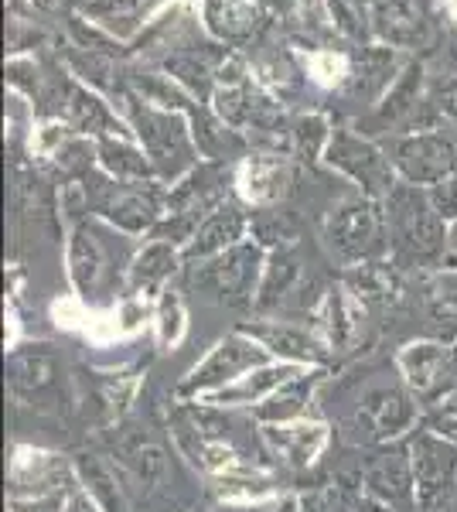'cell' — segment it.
<instances>
[{
	"mask_svg": "<svg viewBox=\"0 0 457 512\" xmlns=\"http://www.w3.org/2000/svg\"><path fill=\"white\" fill-rule=\"evenodd\" d=\"M127 233L113 229L103 219H82L72 226L69 246H65V263H69V280L76 287L79 301L106 304L120 284H127L134 253L123 239Z\"/></svg>",
	"mask_w": 457,
	"mask_h": 512,
	"instance_id": "1",
	"label": "cell"
},
{
	"mask_svg": "<svg viewBox=\"0 0 457 512\" xmlns=\"http://www.w3.org/2000/svg\"><path fill=\"white\" fill-rule=\"evenodd\" d=\"M382 209H386L389 253L396 267H434L451 246V226L437 216L427 188L400 181L382 198Z\"/></svg>",
	"mask_w": 457,
	"mask_h": 512,
	"instance_id": "2",
	"label": "cell"
},
{
	"mask_svg": "<svg viewBox=\"0 0 457 512\" xmlns=\"http://www.w3.org/2000/svg\"><path fill=\"white\" fill-rule=\"evenodd\" d=\"M120 110H123V120L134 130V140L144 147L147 158H151L157 181L174 185V181L185 178L198 164V144H195V134H191L188 113L164 110V106L147 103L134 89L123 93Z\"/></svg>",
	"mask_w": 457,
	"mask_h": 512,
	"instance_id": "3",
	"label": "cell"
},
{
	"mask_svg": "<svg viewBox=\"0 0 457 512\" xmlns=\"http://www.w3.org/2000/svg\"><path fill=\"white\" fill-rule=\"evenodd\" d=\"M263 270H267V250L253 239L232 246V250L209 256L202 263H188L185 284L205 301L219 304V308H256V294L263 284Z\"/></svg>",
	"mask_w": 457,
	"mask_h": 512,
	"instance_id": "4",
	"label": "cell"
},
{
	"mask_svg": "<svg viewBox=\"0 0 457 512\" xmlns=\"http://www.w3.org/2000/svg\"><path fill=\"white\" fill-rule=\"evenodd\" d=\"M89 209L96 219L110 222L127 236H151L168 212V188L164 181H113L106 171H89L86 178Z\"/></svg>",
	"mask_w": 457,
	"mask_h": 512,
	"instance_id": "5",
	"label": "cell"
},
{
	"mask_svg": "<svg viewBox=\"0 0 457 512\" xmlns=\"http://www.w3.org/2000/svg\"><path fill=\"white\" fill-rule=\"evenodd\" d=\"M321 239L338 263L345 267H362L389 256V229L386 209L379 198L355 195L328 212L321 226Z\"/></svg>",
	"mask_w": 457,
	"mask_h": 512,
	"instance_id": "6",
	"label": "cell"
},
{
	"mask_svg": "<svg viewBox=\"0 0 457 512\" xmlns=\"http://www.w3.org/2000/svg\"><path fill=\"white\" fill-rule=\"evenodd\" d=\"M417 396L403 383H376L355 400L342 420V434L352 444H389L403 434L417 431Z\"/></svg>",
	"mask_w": 457,
	"mask_h": 512,
	"instance_id": "7",
	"label": "cell"
},
{
	"mask_svg": "<svg viewBox=\"0 0 457 512\" xmlns=\"http://www.w3.org/2000/svg\"><path fill=\"white\" fill-rule=\"evenodd\" d=\"M331 287H324L318 274L304 267L297 246H280L267 256L263 284L256 294V311L260 315H314Z\"/></svg>",
	"mask_w": 457,
	"mask_h": 512,
	"instance_id": "8",
	"label": "cell"
},
{
	"mask_svg": "<svg viewBox=\"0 0 457 512\" xmlns=\"http://www.w3.org/2000/svg\"><path fill=\"white\" fill-rule=\"evenodd\" d=\"M324 164L352 181V185L359 188V195L379 198V202L393 192L396 185H400V175H396L386 147L376 144L372 137L359 134V130H352V127L331 130L328 151H324Z\"/></svg>",
	"mask_w": 457,
	"mask_h": 512,
	"instance_id": "9",
	"label": "cell"
},
{
	"mask_svg": "<svg viewBox=\"0 0 457 512\" xmlns=\"http://www.w3.org/2000/svg\"><path fill=\"white\" fill-rule=\"evenodd\" d=\"M413 461V495L417 506L440 512L457 506V444L434 434L430 427H417L406 441Z\"/></svg>",
	"mask_w": 457,
	"mask_h": 512,
	"instance_id": "10",
	"label": "cell"
},
{
	"mask_svg": "<svg viewBox=\"0 0 457 512\" xmlns=\"http://www.w3.org/2000/svg\"><path fill=\"white\" fill-rule=\"evenodd\" d=\"M270 362H277V359H273V355L263 349L256 338H249L246 332H232V335L222 338V342L215 345V349L205 355V359L198 362L185 379H181L178 396L181 400L209 396L215 390H222V386L236 383V379L256 373V369L270 366Z\"/></svg>",
	"mask_w": 457,
	"mask_h": 512,
	"instance_id": "11",
	"label": "cell"
},
{
	"mask_svg": "<svg viewBox=\"0 0 457 512\" xmlns=\"http://www.w3.org/2000/svg\"><path fill=\"white\" fill-rule=\"evenodd\" d=\"M396 175L406 185L434 188L457 171V144L440 130H410L382 140Z\"/></svg>",
	"mask_w": 457,
	"mask_h": 512,
	"instance_id": "12",
	"label": "cell"
},
{
	"mask_svg": "<svg viewBox=\"0 0 457 512\" xmlns=\"http://www.w3.org/2000/svg\"><path fill=\"white\" fill-rule=\"evenodd\" d=\"M396 369H400L406 390L417 396V403H427V407H437L451 393H457L454 352L444 342H434V338L403 345L396 352Z\"/></svg>",
	"mask_w": 457,
	"mask_h": 512,
	"instance_id": "13",
	"label": "cell"
},
{
	"mask_svg": "<svg viewBox=\"0 0 457 512\" xmlns=\"http://www.w3.org/2000/svg\"><path fill=\"white\" fill-rule=\"evenodd\" d=\"M76 475L103 512H154L157 499L127 468L120 465L116 454H79Z\"/></svg>",
	"mask_w": 457,
	"mask_h": 512,
	"instance_id": "14",
	"label": "cell"
},
{
	"mask_svg": "<svg viewBox=\"0 0 457 512\" xmlns=\"http://www.w3.org/2000/svg\"><path fill=\"white\" fill-rule=\"evenodd\" d=\"M294 181H297V161L290 154L253 151L236 168V192L246 205H256V209L280 205L294 192Z\"/></svg>",
	"mask_w": 457,
	"mask_h": 512,
	"instance_id": "15",
	"label": "cell"
},
{
	"mask_svg": "<svg viewBox=\"0 0 457 512\" xmlns=\"http://www.w3.org/2000/svg\"><path fill=\"white\" fill-rule=\"evenodd\" d=\"M239 332L256 338L277 362H294V366L307 369V366H324L331 359V349L324 345V338L314 328L301 325V321L260 318V321H246Z\"/></svg>",
	"mask_w": 457,
	"mask_h": 512,
	"instance_id": "16",
	"label": "cell"
},
{
	"mask_svg": "<svg viewBox=\"0 0 457 512\" xmlns=\"http://www.w3.org/2000/svg\"><path fill=\"white\" fill-rule=\"evenodd\" d=\"M359 489L382 502L386 509L410 506L417 502L413 495V461L406 444H393V448H379L359 465Z\"/></svg>",
	"mask_w": 457,
	"mask_h": 512,
	"instance_id": "17",
	"label": "cell"
},
{
	"mask_svg": "<svg viewBox=\"0 0 457 512\" xmlns=\"http://www.w3.org/2000/svg\"><path fill=\"white\" fill-rule=\"evenodd\" d=\"M372 38L396 52H417L434 41L427 0H376L372 4Z\"/></svg>",
	"mask_w": 457,
	"mask_h": 512,
	"instance_id": "18",
	"label": "cell"
},
{
	"mask_svg": "<svg viewBox=\"0 0 457 512\" xmlns=\"http://www.w3.org/2000/svg\"><path fill=\"white\" fill-rule=\"evenodd\" d=\"M270 18L267 0H202L205 35L226 48H246L263 35Z\"/></svg>",
	"mask_w": 457,
	"mask_h": 512,
	"instance_id": "19",
	"label": "cell"
},
{
	"mask_svg": "<svg viewBox=\"0 0 457 512\" xmlns=\"http://www.w3.org/2000/svg\"><path fill=\"white\" fill-rule=\"evenodd\" d=\"M406 69L400 52L389 45H362L355 55H348V76L342 82V93L365 103H382V96L393 89Z\"/></svg>",
	"mask_w": 457,
	"mask_h": 512,
	"instance_id": "20",
	"label": "cell"
},
{
	"mask_svg": "<svg viewBox=\"0 0 457 512\" xmlns=\"http://www.w3.org/2000/svg\"><path fill=\"white\" fill-rule=\"evenodd\" d=\"M76 465H65L58 454L18 448V458L11 465V499H31V495H52V492H76L79 485Z\"/></svg>",
	"mask_w": 457,
	"mask_h": 512,
	"instance_id": "21",
	"label": "cell"
},
{
	"mask_svg": "<svg viewBox=\"0 0 457 512\" xmlns=\"http://www.w3.org/2000/svg\"><path fill=\"white\" fill-rule=\"evenodd\" d=\"M168 0H82V18L116 41H137L154 24V14Z\"/></svg>",
	"mask_w": 457,
	"mask_h": 512,
	"instance_id": "22",
	"label": "cell"
},
{
	"mask_svg": "<svg viewBox=\"0 0 457 512\" xmlns=\"http://www.w3.org/2000/svg\"><path fill=\"white\" fill-rule=\"evenodd\" d=\"M246 233H249V216L243 212L239 202H222L219 209L212 212L209 219L198 226V233L191 236V243L181 250L185 256V267L188 263H202L209 256H219L232 250V246L246 243Z\"/></svg>",
	"mask_w": 457,
	"mask_h": 512,
	"instance_id": "23",
	"label": "cell"
},
{
	"mask_svg": "<svg viewBox=\"0 0 457 512\" xmlns=\"http://www.w3.org/2000/svg\"><path fill=\"white\" fill-rule=\"evenodd\" d=\"M328 444V427L318 420H294V424L263 427V448H267L280 465L307 468L318 461V454Z\"/></svg>",
	"mask_w": 457,
	"mask_h": 512,
	"instance_id": "24",
	"label": "cell"
},
{
	"mask_svg": "<svg viewBox=\"0 0 457 512\" xmlns=\"http://www.w3.org/2000/svg\"><path fill=\"white\" fill-rule=\"evenodd\" d=\"M185 267V256H181V246L164 243V239H151L134 253V263H130L127 274V297H151V294H164L161 287Z\"/></svg>",
	"mask_w": 457,
	"mask_h": 512,
	"instance_id": "25",
	"label": "cell"
},
{
	"mask_svg": "<svg viewBox=\"0 0 457 512\" xmlns=\"http://www.w3.org/2000/svg\"><path fill=\"white\" fill-rule=\"evenodd\" d=\"M345 287L352 291L355 301L369 311H393L403 301V280L400 267L389 260L362 263V267H348Z\"/></svg>",
	"mask_w": 457,
	"mask_h": 512,
	"instance_id": "26",
	"label": "cell"
},
{
	"mask_svg": "<svg viewBox=\"0 0 457 512\" xmlns=\"http://www.w3.org/2000/svg\"><path fill=\"white\" fill-rule=\"evenodd\" d=\"M314 332L324 338L331 352H345L348 345L359 335V318H362V304L355 301L348 287H331L328 297L321 301V308L314 311Z\"/></svg>",
	"mask_w": 457,
	"mask_h": 512,
	"instance_id": "27",
	"label": "cell"
},
{
	"mask_svg": "<svg viewBox=\"0 0 457 512\" xmlns=\"http://www.w3.org/2000/svg\"><path fill=\"white\" fill-rule=\"evenodd\" d=\"M301 373H304V366H294V362H270V366L256 369V373H249L243 379H236V383L209 393L205 400H209V407H239V403L256 407V403H263L270 393H277L280 386L290 383V379L301 376Z\"/></svg>",
	"mask_w": 457,
	"mask_h": 512,
	"instance_id": "28",
	"label": "cell"
},
{
	"mask_svg": "<svg viewBox=\"0 0 457 512\" xmlns=\"http://www.w3.org/2000/svg\"><path fill=\"white\" fill-rule=\"evenodd\" d=\"M324 373L321 369H304L301 376H294L290 383L280 386L277 393H270L263 403L253 407V417L263 427L273 424H294V420H307V403H311L314 390L321 386Z\"/></svg>",
	"mask_w": 457,
	"mask_h": 512,
	"instance_id": "29",
	"label": "cell"
},
{
	"mask_svg": "<svg viewBox=\"0 0 457 512\" xmlns=\"http://www.w3.org/2000/svg\"><path fill=\"white\" fill-rule=\"evenodd\" d=\"M116 458H120V465L137 478L140 489H147L154 499L164 492V485L171 482L168 451H164L157 441H151L147 434H137V437H130V441H123L120 451H116Z\"/></svg>",
	"mask_w": 457,
	"mask_h": 512,
	"instance_id": "30",
	"label": "cell"
},
{
	"mask_svg": "<svg viewBox=\"0 0 457 512\" xmlns=\"http://www.w3.org/2000/svg\"><path fill=\"white\" fill-rule=\"evenodd\" d=\"M99 151V171H106L113 181H154L157 171L144 147L130 137H103L96 140Z\"/></svg>",
	"mask_w": 457,
	"mask_h": 512,
	"instance_id": "31",
	"label": "cell"
},
{
	"mask_svg": "<svg viewBox=\"0 0 457 512\" xmlns=\"http://www.w3.org/2000/svg\"><path fill=\"white\" fill-rule=\"evenodd\" d=\"M191 134H195L198 154H202L205 161L226 164V158H236V154L246 147V137L236 134V130H232L229 123L205 103L191 113Z\"/></svg>",
	"mask_w": 457,
	"mask_h": 512,
	"instance_id": "32",
	"label": "cell"
},
{
	"mask_svg": "<svg viewBox=\"0 0 457 512\" xmlns=\"http://www.w3.org/2000/svg\"><path fill=\"white\" fill-rule=\"evenodd\" d=\"M7 369H11V390L18 396H41L45 390H52L58 379V366L52 352H45V345L18 349L7 362Z\"/></svg>",
	"mask_w": 457,
	"mask_h": 512,
	"instance_id": "33",
	"label": "cell"
},
{
	"mask_svg": "<svg viewBox=\"0 0 457 512\" xmlns=\"http://www.w3.org/2000/svg\"><path fill=\"white\" fill-rule=\"evenodd\" d=\"M423 62H406V69L400 72V79L393 82L386 96L379 103V120L382 127L389 123H400V127L410 130V120L417 117V106L423 103Z\"/></svg>",
	"mask_w": 457,
	"mask_h": 512,
	"instance_id": "34",
	"label": "cell"
},
{
	"mask_svg": "<svg viewBox=\"0 0 457 512\" xmlns=\"http://www.w3.org/2000/svg\"><path fill=\"white\" fill-rule=\"evenodd\" d=\"M427 335L444 345L457 342V274L427 287Z\"/></svg>",
	"mask_w": 457,
	"mask_h": 512,
	"instance_id": "35",
	"label": "cell"
},
{
	"mask_svg": "<svg viewBox=\"0 0 457 512\" xmlns=\"http://www.w3.org/2000/svg\"><path fill=\"white\" fill-rule=\"evenodd\" d=\"M331 123L324 113H301V117L290 120V158L297 164H318L328 151L331 140Z\"/></svg>",
	"mask_w": 457,
	"mask_h": 512,
	"instance_id": "36",
	"label": "cell"
},
{
	"mask_svg": "<svg viewBox=\"0 0 457 512\" xmlns=\"http://www.w3.org/2000/svg\"><path fill=\"white\" fill-rule=\"evenodd\" d=\"M338 35L352 41L372 38V0H324Z\"/></svg>",
	"mask_w": 457,
	"mask_h": 512,
	"instance_id": "37",
	"label": "cell"
},
{
	"mask_svg": "<svg viewBox=\"0 0 457 512\" xmlns=\"http://www.w3.org/2000/svg\"><path fill=\"white\" fill-rule=\"evenodd\" d=\"M185 328V301H181L178 291H164L161 301H157V342H161V349H174L181 342V335H185Z\"/></svg>",
	"mask_w": 457,
	"mask_h": 512,
	"instance_id": "38",
	"label": "cell"
},
{
	"mask_svg": "<svg viewBox=\"0 0 457 512\" xmlns=\"http://www.w3.org/2000/svg\"><path fill=\"white\" fill-rule=\"evenodd\" d=\"M321 512H386V506L372 499V495H365L362 489L342 485V489L328 492V502L321 506Z\"/></svg>",
	"mask_w": 457,
	"mask_h": 512,
	"instance_id": "39",
	"label": "cell"
},
{
	"mask_svg": "<svg viewBox=\"0 0 457 512\" xmlns=\"http://www.w3.org/2000/svg\"><path fill=\"white\" fill-rule=\"evenodd\" d=\"M423 427H430L434 434L447 437V441L457 444V393H451L444 403H437V407H430Z\"/></svg>",
	"mask_w": 457,
	"mask_h": 512,
	"instance_id": "40",
	"label": "cell"
},
{
	"mask_svg": "<svg viewBox=\"0 0 457 512\" xmlns=\"http://www.w3.org/2000/svg\"><path fill=\"white\" fill-rule=\"evenodd\" d=\"M427 195H430V202H434L437 216L444 219L447 226H454V222H457V171L451 178L440 181V185L427 188Z\"/></svg>",
	"mask_w": 457,
	"mask_h": 512,
	"instance_id": "41",
	"label": "cell"
},
{
	"mask_svg": "<svg viewBox=\"0 0 457 512\" xmlns=\"http://www.w3.org/2000/svg\"><path fill=\"white\" fill-rule=\"evenodd\" d=\"M72 492H52V495H31V499H11V512H69Z\"/></svg>",
	"mask_w": 457,
	"mask_h": 512,
	"instance_id": "42",
	"label": "cell"
},
{
	"mask_svg": "<svg viewBox=\"0 0 457 512\" xmlns=\"http://www.w3.org/2000/svg\"><path fill=\"white\" fill-rule=\"evenodd\" d=\"M65 4H69V0H11V11L24 21H35V18H45V14L65 11Z\"/></svg>",
	"mask_w": 457,
	"mask_h": 512,
	"instance_id": "43",
	"label": "cell"
},
{
	"mask_svg": "<svg viewBox=\"0 0 457 512\" xmlns=\"http://www.w3.org/2000/svg\"><path fill=\"white\" fill-rule=\"evenodd\" d=\"M434 106H437L440 113H447L451 120H457V79H447L444 86L437 89Z\"/></svg>",
	"mask_w": 457,
	"mask_h": 512,
	"instance_id": "44",
	"label": "cell"
},
{
	"mask_svg": "<svg viewBox=\"0 0 457 512\" xmlns=\"http://www.w3.org/2000/svg\"><path fill=\"white\" fill-rule=\"evenodd\" d=\"M69 512H103V509H99V502L86 489H76L69 499Z\"/></svg>",
	"mask_w": 457,
	"mask_h": 512,
	"instance_id": "45",
	"label": "cell"
},
{
	"mask_svg": "<svg viewBox=\"0 0 457 512\" xmlns=\"http://www.w3.org/2000/svg\"><path fill=\"white\" fill-rule=\"evenodd\" d=\"M451 250H457V222L451 226Z\"/></svg>",
	"mask_w": 457,
	"mask_h": 512,
	"instance_id": "46",
	"label": "cell"
},
{
	"mask_svg": "<svg viewBox=\"0 0 457 512\" xmlns=\"http://www.w3.org/2000/svg\"><path fill=\"white\" fill-rule=\"evenodd\" d=\"M447 4H451V14H454V18H457V0H447Z\"/></svg>",
	"mask_w": 457,
	"mask_h": 512,
	"instance_id": "47",
	"label": "cell"
},
{
	"mask_svg": "<svg viewBox=\"0 0 457 512\" xmlns=\"http://www.w3.org/2000/svg\"><path fill=\"white\" fill-rule=\"evenodd\" d=\"M454 362H457V349H454Z\"/></svg>",
	"mask_w": 457,
	"mask_h": 512,
	"instance_id": "48",
	"label": "cell"
},
{
	"mask_svg": "<svg viewBox=\"0 0 457 512\" xmlns=\"http://www.w3.org/2000/svg\"><path fill=\"white\" fill-rule=\"evenodd\" d=\"M372 4H376V0H372Z\"/></svg>",
	"mask_w": 457,
	"mask_h": 512,
	"instance_id": "49",
	"label": "cell"
}]
</instances>
